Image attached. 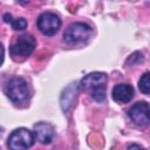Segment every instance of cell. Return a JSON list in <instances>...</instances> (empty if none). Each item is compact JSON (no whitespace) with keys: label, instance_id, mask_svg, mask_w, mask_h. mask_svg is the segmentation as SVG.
Returning <instances> with one entry per match:
<instances>
[{"label":"cell","instance_id":"6da1fadb","mask_svg":"<svg viewBox=\"0 0 150 150\" xmlns=\"http://www.w3.org/2000/svg\"><path fill=\"white\" fill-rule=\"evenodd\" d=\"M108 77L104 73L94 71L87 74L80 82V89L90 90L91 97L97 101L102 102L105 98V84Z\"/></svg>","mask_w":150,"mask_h":150},{"label":"cell","instance_id":"7a4b0ae2","mask_svg":"<svg viewBox=\"0 0 150 150\" xmlns=\"http://www.w3.org/2000/svg\"><path fill=\"white\" fill-rule=\"evenodd\" d=\"M5 94L15 104L26 102L29 98V88L25 79L14 76L11 77L5 84Z\"/></svg>","mask_w":150,"mask_h":150},{"label":"cell","instance_id":"3957f363","mask_svg":"<svg viewBox=\"0 0 150 150\" xmlns=\"http://www.w3.org/2000/svg\"><path fill=\"white\" fill-rule=\"evenodd\" d=\"M93 35V28L84 22H74L68 26L63 34V39L67 43H81L87 41Z\"/></svg>","mask_w":150,"mask_h":150},{"label":"cell","instance_id":"277c9868","mask_svg":"<svg viewBox=\"0 0 150 150\" xmlns=\"http://www.w3.org/2000/svg\"><path fill=\"white\" fill-rule=\"evenodd\" d=\"M35 46L36 41L34 36L30 34H23L15 39L9 48V53L13 59H25L33 53Z\"/></svg>","mask_w":150,"mask_h":150},{"label":"cell","instance_id":"5b68a950","mask_svg":"<svg viewBox=\"0 0 150 150\" xmlns=\"http://www.w3.org/2000/svg\"><path fill=\"white\" fill-rule=\"evenodd\" d=\"M34 134L30 130L19 128L12 131L7 141V145L12 150H27L34 144Z\"/></svg>","mask_w":150,"mask_h":150},{"label":"cell","instance_id":"8992f818","mask_svg":"<svg viewBox=\"0 0 150 150\" xmlns=\"http://www.w3.org/2000/svg\"><path fill=\"white\" fill-rule=\"evenodd\" d=\"M39 30L45 35H54L57 33V30L61 27V19L59 15L52 12H45L42 13L36 21Z\"/></svg>","mask_w":150,"mask_h":150},{"label":"cell","instance_id":"52a82bcc","mask_svg":"<svg viewBox=\"0 0 150 150\" xmlns=\"http://www.w3.org/2000/svg\"><path fill=\"white\" fill-rule=\"evenodd\" d=\"M130 120L139 127L150 125V104L145 101H139L135 103L128 112Z\"/></svg>","mask_w":150,"mask_h":150},{"label":"cell","instance_id":"ba28073f","mask_svg":"<svg viewBox=\"0 0 150 150\" xmlns=\"http://www.w3.org/2000/svg\"><path fill=\"white\" fill-rule=\"evenodd\" d=\"M33 134L35 139L42 144H49L54 137V127L47 122H39L34 124Z\"/></svg>","mask_w":150,"mask_h":150},{"label":"cell","instance_id":"9c48e42d","mask_svg":"<svg viewBox=\"0 0 150 150\" xmlns=\"http://www.w3.org/2000/svg\"><path fill=\"white\" fill-rule=\"evenodd\" d=\"M112 100L117 103H128L134 97V88L128 83H118L112 89Z\"/></svg>","mask_w":150,"mask_h":150},{"label":"cell","instance_id":"30bf717a","mask_svg":"<svg viewBox=\"0 0 150 150\" xmlns=\"http://www.w3.org/2000/svg\"><path fill=\"white\" fill-rule=\"evenodd\" d=\"M138 88L143 94H150V73H144L139 81H138Z\"/></svg>","mask_w":150,"mask_h":150},{"label":"cell","instance_id":"8fae6325","mask_svg":"<svg viewBox=\"0 0 150 150\" xmlns=\"http://www.w3.org/2000/svg\"><path fill=\"white\" fill-rule=\"evenodd\" d=\"M9 23L12 25L13 29H15V30H22V29H25L27 27V21H26L25 18H18L15 20L12 19Z\"/></svg>","mask_w":150,"mask_h":150},{"label":"cell","instance_id":"7c38bea8","mask_svg":"<svg viewBox=\"0 0 150 150\" xmlns=\"http://www.w3.org/2000/svg\"><path fill=\"white\" fill-rule=\"evenodd\" d=\"M128 150H146V149L142 148V146L138 145V144H131V145L128 146Z\"/></svg>","mask_w":150,"mask_h":150}]
</instances>
